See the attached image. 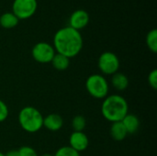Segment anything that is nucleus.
I'll return each instance as SVG.
<instances>
[{"mask_svg": "<svg viewBox=\"0 0 157 156\" xmlns=\"http://www.w3.org/2000/svg\"><path fill=\"white\" fill-rule=\"evenodd\" d=\"M53 48L56 53L63 54L69 59L75 57L83 48V38L80 31L69 26L60 29L54 34Z\"/></svg>", "mask_w": 157, "mask_h": 156, "instance_id": "1", "label": "nucleus"}, {"mask_svg": "<svg viewBox=\"0 0 157 156\" xmlns=\"http://www.w3.org/2000/svg\"><path fill=\"white\" fill-rule=\"evenodd\" d=\"M101 113L108 121L118 122L129 113V105L127 100L121 95L107 96L101 105Z\"/></svg>", "mask_w": 157, "mask_h": 156, "instance_id": "2", "label": "nucleus"}, {"mask_svg": "<svg viewBox=\"0 0 157 156\" xmlns=\"http://www.w3.org/2000/svg\"><path fill=\"white\" fill-rule=\"evenodd\" d=\"M20 127L29 133H35L43 127V116L34 107L27 106L18 113Z\"/></svg>", "mask_w": 157, "mask_h": 156, "instance_id": "3", "label": "nucleus"}, {"mask_svg": "<svg viewBox=\"0 0 157 156\" xmlns=\"http://www.w3.org/2000/svg\"><path fill=\"white\" fill-rule=\"evenodd\" d=\"M86 88L88 94L97 99H104L109 90V86L107 79L98 74H91L86 81Z\"/></svg>", "mask_w": 157, "mask_h": 156, "instance_id": "4", "label": "nucleus"}, {"mask_svg": "<svg viewBox=\"0 0 157 156\" xmlns=\"http://www.w3.org/2000/svg\"><path fill=\"white\" fill-rule=\"evenodd\" d=\"M120 60L118 56L112 51H104L100 54L98 65L103 74L112 75L116 74L120 68Z\"/></svg>", "mask_w": 157, "mask_h": 156, "instance_id": "5", "label": "nucleus"}, {"mask_svg": "<svg viewBox=\"0 0 157 156\" xmlns=\"http://www.w3.org/2000/svg\"><path fill=\"white\" fill-rule=\"evenodd\" d=\"M37 6V0H14L12 13L18 19H27L35 14Z\"/></svg>", "mask_w": 157, "mask_h": 156, "instance_id": "6", "label": "nucleus"}, {"mask_svg": "<svg viewBox=\"0 0 157 156\" xmlns=\"http://www.w3.org/2000/svg\"><path fill=\"white\" fill-rule=\"evenodd\" d=\"M55 53L56 52L53 46L44 41L36 43L31 50V55L33 59L40 63H51Z\"/></svg>", "mask_w": 157, "mask_h": 156, "instance_id": "7", "label": "nucleus"}, {"mask_svg": "<svg viewBox=\"0 0 157 156\" xmlns=\"http://www.w3.org/2000/svg\"><path fill=\"white\" fill-rule=\"evenodd\" d=\"M89 22V15L84 9H77L72 13L69 18V24L71 28L80 30L87 26Z\"/></svg>", "mask_w": 157, "mask_h": 156, "instance_id": "8", "label": "nucleus"}, {"mask_svg": "<svg viewBox=\"0 0 157 156\" xmlns=\"http://www.w3.org/2000/svg\"><path fill=\"white\" fill-rule=\"evenodd\" d=\"M89 140L84 131H74L69 137V146L80 153L88 147Z\"/></svg>", "mask_w": 157, "mask_h": 156, "instance_id": "9", "label": "nucleus"}, {"mask_svg": "<svg viewBox=\"0 0 157 156\" xmlns=\"http://www.w3.org/2000/svg\"><path fill=\"white\" fill-rule=\"evenodd\" d=\"M63 125V120L61 115L52 113L43 117V127L51 131H57L62 129Z\"/></svg>", "mask_w": 157, "mask_h": 156, "instance_id": "10", "label": "nucleus"}, {"mask_svg": "<svg viewBox=\"0 0 157 156\" xmlns=\"http://www.w3.org/2000/svg\"><path fill=\"white\" fill-rule=\"evenodd\" d=\"M124 128L127 131L128 134H133L135 133L140 127V120L138 119L137 116L133 115V114H127L123 120H121Z\"/></svg>", "mask_w": 157, "mask_h": 156, "instance_id": "11", "label": "nucleus"}, {"mask_svg": "<svg viewBox=\"0 0 157 156\" xmlns=\"http://www.w3.org/2000/svg\"><path fill=\"white\" fill-rule=\"evenodd\" d=\"M109 133H110V136L112 137V139L117 141V142L123 141L127 137V135H128L127 131L124 128V126H123L121 121L113 122L111 124V127H110V130H109Z\"/></svg>", "mask_w": 157, "mask_h": 156, "instance_id": "12", "label": "nucleus"}, {"mask_svg": "<svg viewBox=\"0 0 157 156\" xmlns=\"http://www.w3.org/2000/svg\"><path fill=\"white\" fill-rule=\"evenodd\" d=\"M111 85L118 91H124L129 86V79L123 73L117 72L112 74Z\"/></svg>", "mask_w": 157, "mask_h": 156, "instance_id": "13", "label": "nucleus"}, {"mask_svg": "<svg viewBox=\"0 0 157 156\" xmlns=\"http://www.w3.org/2000/svg\"><path fill=\"white\" fill-rule=\"evenodd\" d=\"M19 19L12 13L6 12L0 16V26L4 29H13L18 24Z\"/></svg>", "mask_w": 157, "mask_h": 156, "instance_id": "14", "label": "nucleus"}, {"mask_svg": "<svg viewBox=\"0 0 157 156\" xmlns=\"http://www.w3.org/2000/svg\"><path fill=\"white\" fill-rule=\"evenodd\" d=\"M51 63L52 64L54 69H56L58 71H64L70 65V59L63 54L55 53Z\"/></svg>", "mask_w": 157, "mask_h": 156, "instance_id": "15", "label": "nucleus"}, {"mask_svg": "<svg viewBox=\"0 0 157 156\" xmlns=\"http://www.w3.org/2000/svg\"><path fill=\"white\" fill-rule=\"evenodd\" d=\"M146 45L148 49L154 52H157V30L155 29L150 30L146 35Z\"/></svg>", "mask_w": 157, "mask_h": 156, "instance_id": "16", "label": "nucleus"}, {"mask_svg": "<svg viewBox=\"0 0 157 156\" xmlns=\"http://www.w3.org/2000/svg\"><path fill=\"white\" fill-rule=\"evenodd\" d=\"M86 121L84 116L82 115H76L74 117L72 120V128L74 131H83L86 128Z\"/></svg>", "mask_w": 157, "mask_h": 156, "instance_id": "17", "label": "nucleus"}, {"mask_svg": "<svg viewBox=\"0 0 157 156\" xmlns=\"http://www.w3.org/2000/svg\"><path fill=\"white\" fill-rule=\"evenodd\" d=\"M53 156H80V153L76 152L70 146H63L56 151Z\"/></svg>", "mask_w": 157, "mask_h": 156, "instance_id": "18", "label": "nucleus"}, {"mask_svg": "<svg viewBox=\"0 0 157 156\" xmlns=\"http://www.w3.org/2000/svg\"><path fill=\"white\" fill-rule=\"evenodd\" d=\"M17 152L19 156H39L37 152L30 146H22L17 150Z\"/></svg>", "mask_w": 157, "mask_h": 156, "instance_id": "19", "label": "nucleus"}, {"mask_svg": "<svg viewBox=\"0 0 157 156\" xmlns=\"http://www.w3.org/2000/svg\"><path fill=\"white\" fill-rule=\"evenodd\" d=\"M8 107L7 105L0 99V122L5 121L8 117Z\"/></svg>", "mask_w": 157, "mask_h": 156, "instance_id": "20", "label": "nucleus"}, {"mask_svg": "<svg viewBox=\"0 0 157 156\" xmlns=\"http://www.w3.org/2000/svg\"><path fill=\"white\" fill-rule=\"evenodd\" d=\"M148 84L149 86L155 90L157 88V70L154 69L153 71L150 72L149 75H148Z\"/></svg>", "mask_w": 157, "mask_h": 156, "instance_id": "21", "label": "nucleus"}, {"mask_svg": "<svg viewBox=\"0 0 157 156\" xmlns=\"http://www.w3.org/2000/svg\"><path fill=\"white\" fill-rule=\"evenodd\" d=\"M5 156H19L17 150H10L6 154H5Z\"/></svg>", "mask_w": 157, "mask_h": 156, "instance_id": "22", "label": "nucleus"}, {"mask_svg": "<svg viewBox=\"0 0 157 156\" xmlns=\"http://www.w3.org/2000/svg\"><path fill=\"white\" fill-rule=\"evenodd\" d=\"M40 156H53V154H43Z\"/></svg>", "mask_w": 157, "mask_h": 156, "instance_id": "23", "label": "nucleus"}, {"mask_svg": "<svg viewBox=\"0 0 157 156\" xmlns=\"http://www.w3.org/2000/svg\"><path fill=\"white\" fill-rule=\"evenodd\" d=\"M0 156H5V154H3V153L0 152Z\"/></svg>", "mask_w": 157, "mask_h": 156, "instance_id": "24", "label": "nucleus"}]
</instances>
